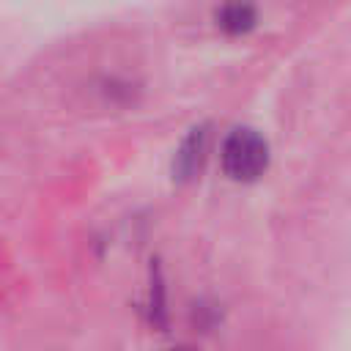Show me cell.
<instances>
[{
	"mask_svg": "<svg viewBox=\"0 0 351 351\" xmlns=\"http://www.w3.org/2000/svg\"><path fill=\"white\" fill-rule=\"evenodd\" d=\"M269 167V143L250 126L233 129L222 143V170L233 181H255Z\"/></svg>",
	"mask_w": 351,
	"mask_h": 351,
	"instance_id": "6da1fadb",
	"label": "cell"
},
{
	"mask_svg": "<svg viewBox=\"0 0 351 351\" xmlns=\"http://www.w3.org/2000/svg\"><path fill=\"white\" fill-rule=\"evenodd\" d=\"M206 151H208V129L206 126H195L181 148L176 151V159H173V178L178 181H189L200 173L203 162H206Z\"/></svg>",
	"mask_w": 351,
	"mask_h": 351,
	"instance_id": "7a4b0ae2",
	"label": "cell"
},
{
	"mask_svg": "<svg viewBox=\"0 0 351 351\" xmlns=\"http://www.w3.org/2000/svg\"><path fill=\"white\" fill-rule=\"evenodd\" d=\"M255 19H258V14L250 0H225L222 8L217 11V25L230 36H241V33L252 30Z\"/></svg>",
	"mask_w": 351,
	"mask_h": 351,
	"instance_id": "3957f363",
	"label": "cell"
},
{
	"mask_svg": "<svg viewBox=\"0 0 351 351\" xmlns=\"http://www.w3.org/2000/svg\"><path fill=\"white\" fill-rule=\"evenodd\" d=\"M170 351H195V348H189V346H178V348H170Z\"/></svg>",
	"mask_w": 351,
	"mask_h": 351,
	"instance_id": "277c9868",
	"label": "cell"
}]
</instances>
